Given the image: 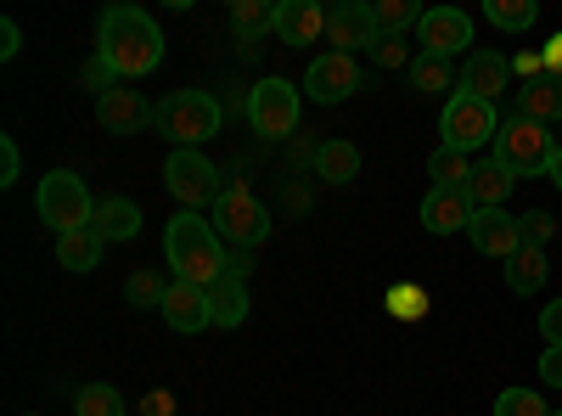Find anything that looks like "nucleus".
<instances>
[{
    "instance_id": "3",
    "label": "nucleus",
    "mask_w": 562,
    "mask_h": 416,
    "mask_svg": "<svg viewBox=\"0 0 562 416\" xmlns=\"http://www.w3.org/2000/svg\"><path fill=\"white\" fill-rule=\"evenodd\" d=\"M153 124L175 147H203L209 135H220L225 108H220V97H209V90H169V97L153 108Z\"/></svg>"
},
{
    "instance_id": "23",
    "label": "nucleus",
    "mask_w": 562,
    "mask_h": 416,
    "mask_svg": "<svg viewBox=\"0 0 562 416\" xmlns=\"http://www.w3.org/2000/svg\"><path fill=\"white\" fill-rule=\"evenodd\" d=\"M546 276H551V265H546V248H535V243H524L518 254L506 259V288L512 293H540Z\"/></svg>"
},
{
    "instance_id": "8",
    "label": "nucleus",
    "mask_w": 562,
    "mask_h": 416,
    "mask_svg": "<svg viewBox=\"0 0 562 416\" xmlns=\"http://www.w3.org/2000/svg\"><path fill=\"white\" fill-rule=\"evenodd\" d=\"M501 135V119H495V102H479L467 90H450L445 97V147L450 153H479V147H495Z\"/></svg>"
},
{
    "instance_id": "20",
    "label": "nucleus",
    "mask_w": 562,
    "mask_h": 416,
    "mask_svg": "<svg viewBox=\"0 0 562 416\" xmlns=\"http://www.w3.org/2000/svg\"><path fill=\"white\" fill-rule=\"evenodd\" d=\"M512 187H518V175H512L506 164H495V158H484V164H473V180H467V203L473 209H501Z\"/></svg>"
},
{
    "instance_id": "35",
    "label": "nucleus",
    "mask_w": 562,
    "mask_h": 416,
    "mask_svg": "<svg viewBox=\"0 0 562 416\" xmlns=\"http://www.w3.org/2000/svg\"><path fill=\"white\" fill-rule=\"evenodd\" d=\"M79 85H85V90H97V97H108V90H113V85H124V79H119L102 57H90V63L79 68Z\"/></svg>"
},
{
    "instance_id": "24",
    "label": "nucleus",
    "mask_w": 562,
    "mask_h": 416,
    "mask_svg": "<svg viewBox=\"0 0 562 416\" xmlns=\"http://www.w3.org/2000/svg\"><path fill=\"white\" fill-rule=\"evenodd\" d=\"M231 29H237L243 52H254L259 34H276V7H265V0H237V7H231Z\"/></svg>"
},
{
    "instance_id": "10",
    "label": "nucleus",
    "mask_w": 562,
    "mask_h": 416,
    "mask_svg": "<svg viewBox=\"0 0 562 416\" xmlns=\"http://www.w3.org/2000/svg\"><path fill=\"white\" fill-rule=\"evenodd\" d=\"M326 40H333L344 57H355V52H378V45H383L378 7H366V0H338V7H326Z\"/></svg>"
},
{
    "instance_id": "14",
    "label": "nucleus",
    "mask_w": 562,
    "mask_h": 416,
    "mask_svg": "<svg viewBox=\"0 0 562 416\" xmlns=\"http://www.w3.org/2000/svg\"><path fill=\"white\" fill-rule=\"evenodd\" d=\"M158 315L169 321V333H203V327H214V310H209V288H192V282H169V293H164V304H158Z\"/></svg>"
},
{
    "instance_id": "31",
    "label": "nucleus",
    "mask_w": 562,
    "mask_h": 416,
    "mask_svg": "<svg viewBox=\"0 0 562 416\" xmlns=\"http://www.w3.org/2000/svg\"><path fill=\"white\" fill-rule=\"evenodd\" d=\"M74 411L79 416H124V394L108 389V383H85L79 400H74Z\"/></svg>"
},
{
    "instance_id": "40",
    "label": "nucleus",
    "mask_w": 562,
    "mask_h": 416,
    "mask_svg": "<svg viewBox=\"0 0 562 416\" xmlns=\"http://www.w3.org/2000/svg\"><path fill=\"white\" fill-rule=\"evenodd\" d=\"M371 57H378V68H411V52H405V40H383V45H378V52H371Z\"/></svg>"
},
{
    "instance_id": "21",
    "label": "nucleus",
    "mask_w": 562,
    "mask_h": 416,
    "mask_svg": "<svg viewBox=\"0 0 562 416\" xmlns=\"http://www.w3.org/2000/svg\"><path fill=\"white\" fill-rule=\"evenodd\" d=\"M355 175H360V147H355V142H344V135L321 142V153H315V180H326V187H349Z\"/></svg>"
},
{
    "instance_id": "26",
    "label": "nucleus",
    "mask_w": 562,
    "mask_h": 416,
    "mask_svg": "<svg viewBox=\"0 0 562 416\" xmlns=\"http://www.w3.org/2000/svg\"><path fill=\"white\" fill-rule=\"evenodd\" d=\"M209 310H214V327H243L248 321V282H214L209 288Z\"/></svg>"
},
{
    "instance_id": "46",
    "label": "nucleus",
    "mask_w": 562,
    "mask_h": 416,
    "mask_svg": "<svg viewBox=\"0 0 562 416\" xmlns=\"http://www.w3.org/2000/svg\"><path fill=\"white\" fill-rule=\"evenodd\" d=\"M546 175H551V187L562 192V147H557V158H551V169H546Z\"/></svg>"
},
{
    "instance_id": "30",
    "label": "nucleus",
    "mask_w": 562,
    "mask_h": 416,
    "mask_svg": "<svg viewBox=\"0 0 562 416\" xmlns=\"http://www.w3.org/2000/svg\"><path fill=\"white\" fill-rule=\"evenodd\" d=\"M383 304H389V315H394V321H422V315L434 310V293L422 288V282H394Z\"/></svg>"
},
{
    "instance_id": "13",
    "label": "nucleus",
    "mask_w": 562,
    "mask_h": 416,
    "mask_svg": "<svg viewBox=\"0 0 562 416\" xmlns=\"http://www.w3.org/2000/svg\"><path fill=\"white\" fill-rule=\"evenodd\" d=\"M467 237L484 259H512L524 248V225L512 220L506 209H473V225H467Z\"/></svg>"
},
{
    "instance_id": "12",
    "label": "nucleus",
    "mask_w": 562,
    "mask_h": 416,
    "mask_svg": "<svg viewBox=\"0 0 562 416\" xmlns=\"http://www.w3.org/2000/svg\"><path fill=\"white\" fill-rule=\"evenodd\" d=\"M355 90H360V68H355V57H344V52L315 57L310 74H304V97H310V102H344V97H355Z\"/></svg>"
},
{
    "instance_id": "28",
    "label": "nucleus",
    "mask_w": 562,
    "mask_h": 416,
    "mask_svg": "<svg viewBox=\"0 0 562 416\" xmlns=\"http://www.w3.org/2000/svg\"><path fill=\"white\" fill-rule=\"evenodd\" d=\"M428 175H434V187H439V192H467V180H473V164H467V153L439 147V153L428 158Z\"/></svg>"
},
{
    "instance_id": "4",
    "label": "nucleus",
    "mask_w": 562,
    "mask_h": 416,
    "mask_svg": "<svg viewBox=\"0 0 562 416\" xmlns=\"http://www.w3.org/2000/svg\"><path fill=\"white\" fill-rule=\"evenodd\" d=\"M34 209H40V220L52 225L57 237L97 225V198H90V187H85L74 169H52V175H45L40 192H34Z\"/></svg>"
},
{
    "instance_id": "32",
    "label": "nucleus",
    "mask_w": 562,
    "mask_h": 416,
    "mask_svg": "<svg viewBox=\"0 0 562 416\" xmlns=\"http://www.w3.org/2000/svg\"><path fill=\"white\" fill-rule=\"evenodd\" d=\"M461 74H450V63H439V57H416L411 63V85L422 90V97H439V90H450Z\"/></svg>"
},
{
    "instance_id": "34",
    "label": "nucleus",
    "mask_w": 562,
    "mask_h": 416,
    "mask_svg": "<svg viewBox=\"0 0 562 416\" xmlns=\"http://www.w3.org/2000/svg\"><path fill=\"white\" fill-rule=\"evenodd\" d=\"M495 416H551V405L535 394V389H506L495 400Z\"/></svg>"
},
{
    "instance_id": "2",
    "label": "nucleus",
    "mask_w": 562,
    "mask_h": 416,
    "mask_svg": "<svg viewBox=\"0 0 562 416\" xmlns=\"http://www.w3.org/2000/svg\"><path fill=\"white\" fill-rule=\"evenodd\" d=\"M164 254H169V270H175V282H192V288H214L225 282V259L231 248L220 243V231L214 220L192 214V209H180L164 231Z\"/></svg>"
},
{
    "instance_id": "18",
    "label": "nucleus",
    "mask_w": 562,
    "mask_h": 416,
    "mask_svg": "<svg viewBox=\"0 0 562 416\" xmlns=\"http://www.w3.org/2000/svg\"><path fill=\"white\" fill-rule=\"evenodd\" d=\"M422 225L434 231V237H450V231H467L473 225V203H467V192H428L422 198Z\"/></svg>"
},
{
    "instance_id": "22",
    "label": "nucleus",
    "mask_w": 562,
    "mask_h": 416,
    "mask_svg": "<svg viewBox=\"0 0 562 416\" xmlns=\"http://www.w3.org/2000/svg\"><path fill=\"white\" fill-rule=\"evenodd\" d=\"M90 231H97L102 243H135L140 237V209L130 198H102L97 203V225Z\"/></svg>"
},
{
    "instance_id": "39",
    "label": "nucleus",
    "mask_w": 562,
    "mask_h": 416,
    "mask_svg": "<svg viewBox=\"0 0 562 416\" xmlns=\"http://www.w3.org/2000/svg\"><path fill=\"white\" fill-rule=\"evenodd\" d=\"M512 74H524V85L546 79V52H518V57H512Z\"/></svg>"
},
{
    "instance_id": "42",
    "label": "nucleus",
    "mask_w": 562,
    "mask_h": 416,
    "mask_svg": "<svg viewBox=\"0 0 562 416\" xmlns=\"http://www.w3.org/2000/svg\"><path fill=\"white\" fill-rule=\"evenodd\" d=\"M140 416H175V394H164V389L140 394Z\"/></svg>"
},
{
    "instance_id": "45",
    "label": "nucleus",
    "mask_w": 562,
    "mask_h": 416,
    "mask_svg": "<svg viewBox=\"0 0 562 416\" xmlns=\"http://www.w3.org/2000/svg\"><path fill=\"white\" fill-rule=\"evenodd\" d=\"M540 52H546V74H551V79H562V34H551V40L540 45Z\"/></svg>"
},
{
    "instance_id": "17",
    "label": "nucleus",
    "mask_w": 562,
    "mask_h": 416,
    "mask_svg": "<svg viewBox=\"0 0 562 416\" xmlns=\"http://www.w3.org/2000/svg\"><path fill=\"white\" fill-rule=\"evenodd\" d=\"M147 119H153V108L140 102V90H130V85H113L108 97H97V124L108 135H135Z\"/></svg>"
},
{
    "instance_id": "5",
    "label": "nucleus",
    "mask_w": 562,
    "mask_h": 416,
    "mask_svg": "<svg viewBox=\"0 0 562 416\" xmlns=\"http://www.w3.org/2000/svg\"><path fill=\"white\" fill-rule=\"evenodd\" d=\"M214 231H220L225 248H248L254 254L270 237V214H265V203L243 187V180H225L220 198H214Z\"/></svg>"
},
{
    "instance_id": "44",
    "label": "nucleus",
    "mask_w": 562,
    "mask_h": 416,
    "mask_svg": "<svg viewBox=\"0 0 562 416\" xmlns=\"http://www.w3.org/2000/svg\"><path fill=\"white\" fill-rule=\"evenodd\" d=\"M0 40H7V45H0V57H7V63H12V57L23 52V34H18V23H12V18H7V23H0Z\"/></svg>"
},
{
    "instance_id": "43",
    "label": "nucleus",
    "mask_w": 562,
    "mask_h": 416,
    "mask_svg": "<svg viewBox=\"0 0 562 416\" xmlns=\"http://www.w3.org/2000/svg\"><path fill=\"white\" fill-rule=\"evenodd\" d=\"M540 338H546V344H562V299L546 304V315H540Z\"/></svg>"
},
{
    "instance_id": "27",
    "label": "nucleus",
    "mask_w": 562,
    "mask_h": 416,
    "mask_svg": "<svg viewBox=\"0 0 562 416\" xmlns=\"http://www.w3.org/2000/svg\"><path fill=\"white\" fill-rule=\"evenodd\" d=\"M428 7H416V0H378V29L383 40H405V29H422Z\"/></svg>"
},
{
    "instance_id": "33",
    "label": "nucleus",
    "mask_w": 562,
    "mask_h": 416,
    "mask_svg": "<svg viewBox=\"0 0 562 416\" xmlns=\"http://www.w3.org/2000/svg\"><path fill=\"white\" fill-rule=\"evenodd\" d=\"M164 293H169V282H164L158 270H135V276H130V288H124V299H130L135 310H158Z\"/></svg>"
},
{
    "instance_id": "6",
    "label": "nucleus",
    "mask_w": 562,
    "mask_h": 416,
    "mask_svg": "<svg viewBox=\"0 0 562 416\" xmlns=\"http://www.w3.org/2000/svg\"><path fill=\"white\" fill-rule=\"evenodd\" d=\"M243 113H248V124L265 135V142H288V135L299 130V113H304V102H299V85L293 79H259L254 90H248V102H243Z\"/></svg>"
},
{
    "instance_id": "37",
    "label": "nucleus",
    "mask_w": 562,
    "mask_h": 416,
    "mask_svg": "<svg viewBox=\"0 0 562 416\" xmlns=\"http://www.w3.org/2000/svg\"><path fill=\"white\" fill-rule=\"evenodd\" d=\"M18 175H23V153H18L12 135H0V187H12Z\"/></svg>"
},
{
    "instance_id": "7",
    "label": "nucleus",
    "mask_w": 562,
    "mask_h": 416,
    "mask_svg": "<svg viewBox=\"0 0 562 416\" xmlns=\"http://www.w3.org/2000/svg\"><path fill=\"white\" fill-rule=\"evenodd\" d=\"M495 164H506L512 175H546L551 169V158H557V142L546 135V124H529V119H518L512 113L506 124H501V135H495V153H490Z\"/></svg>"
},
{
    "instance_id": "36",
    "label": "nucleus",
    "mask_w": 562,
    "mask_h": 416,
    "mask_svg": "<svg viewBox=\"0 0 562 416\" xmlns=\"http://www.w3.org/2000/svg\"><path fill=\"white\" fill-rule=\"evenodd\" d=\"M518 225H524V243H535V248H546L551 231H562V220H551V214H540V209H529Z\"/></svg>"
},
{
    "instance_id": "16",
    "label": "nucleus",
    "mask_w": 562,
    "mask_h": 416,
    "mask_svg": "<svg viewBox=\"0 0 562 416\" xmlns=\"http://www.w3.org/2000/svg\"><path fill=\"white\" fill-rule=\"evenodd\" d=\"M326 34V7L315 0H276V40L281 45H315Z\"/></svg>"
},
{
    "instance_id": "25",
    "label": "nucleus",
    "mask_w": 562,
    "mask_h": 416,
    "mask_svg": "<svg viewBox=\"0 0 562 416\" xmlns=\"http://www.w3.org/2000/svg\"><path fill=\"white\" fill-rule=\"evenodd\" d=\"M102 248H108V243L97 237V231H68V237H57V265L74 270V276H85V270H97Z\"/></svg>"
},
{
    "instance_id": "15",
    "label": "nucleus",
    "mask_w": 562,
    "mask_h": 416,
    "mask_svg": "<svg viewBox=\"0 0 562 416\" xmlns=\"http://www.w3.org/2000/svg\"><path fill=\"white\" fill-rule=\"evenodd\" d=\"M506 85H512V63L501 52H473L461 63V79H456V90H467V97H479V102L506 97Z\"/></svg>"
},
{
    "instance_id": "47",
    "label": "nucleus",
    "mask_w": 562,
    "mask_h": 416,
    "mask_svg": "<svg viewBox=\"0 0 562 416\" xmlns=\"http://www.w3.org/2000/svg\"><path fill=\"white\" fill-rule=\"evenodd\" d=\"M551 416H562V405H557V411H551Z\"/></svg>"
},
{
    "instance_id": "1",
    "label": "nucleus",
    "mask_w": 562,
    "mask_h": 416,
    "mask_svg": "<svg viewBox=\"0 0 562 416\" xmlns=\"http://www.w3.org/2000/svg\"><path fill=\"white\" fill-rule=\"evenodd\" d=\"M97 57L130 85V79H147L164 63V34L158 23L140 12V7H108L97 23Z\"/></svg>"
},
{
    "instance_id": "29",
    "label": "nucleus",
    "mask_w": 562,
    "mask_h": 416,
    "mask_svg": "<svg viewBox=\"0 0 562 416\" xmlns=\"http://www.w3.org/2000/svg\"><path fill=\"white\" fill-rule=\"evenodd\" d=\"M484 18L506 34H518V29H535L540 23V7L535 0H484Z\"/></svg>"
},
{
    "instance_id": "41",
    "label": "nucleus",
    "mask_w": 562,
    "mask_h": 416,
    "mask_svg": "<svg viewBox=\"0 0 562 416\" xmlns=\"http://www.w3.org/2000/svg\"><path fill=\"white\" fill-rule=\"evenodd\" d=\"M225 276H231V282H248V276H254V254H248V248H231Z\"/></svg>"
},
{
    "instance_id": "11",
    "label": "nucleus",
    "mask_w": 562,
    "mask_h": 416,
    "mask_svg": "<svg viewBox=\"0 0 562 416\" xmlns=\"http://www.w3.org/2000/svg\"><path fill=\"white\" fill-rule=\"evenodd\" d=\"M416 45H422V57L450 63L456 52H467V45H473V18L456 12V7H434L428 18H422V29H416Z\"/></svg>"
},
{
    "instance_id": "9",
    "label": "nucleus",
    "mask_w": 562,
    "mask_h": 416,
    "mask_svg": "<svg viewBox=\"0 0 562 416\" xmlns=\"http://www.w3.org/2000/svg\"><path fill=\"white\" fill-rule=\"evenodd\" d=\"M214 180H220V175H214V164H209L198 147H175V153H169V164H164V187L180 198V209H192V214H198L203 203H214V198H220Z\"/></svg>"
},
{
    "instance_id": "19",
    "label": "nucleus",
    "mask_w": 562,
    "mask_h": 416,
    "mask_svg": "<svg viewBox=\"0 0 562 416\" xmlns=\"http://www.w3.org/2000/svg\"><path fill=\"white\" fill-rule=\"evenodd\" d=\"M512 108H518V119H529V124H551V119H562V79H535V85H524V90H512Z\"/></svg>"
},
{
    "instance_id": "38",
    "label": "nucleus",
    "mask_w": 562,
    "mask_h": 416,
    "mask_svg": "<svg viewBox=\"0 0 562 416\" xmlns=\"http://www.w3.org/2000/svg\"><path fill=\"white\" fill-rule=\"evenodd\" d=\"M540 383H546V389H562V344H546V355H540Z\"/></svg>"
}]
</instances>
